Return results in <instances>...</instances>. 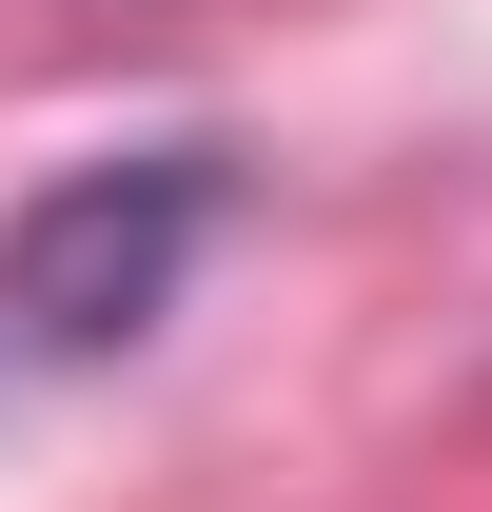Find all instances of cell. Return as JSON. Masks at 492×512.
Masks as SVG:
<instances>
[{"instance_id": "6da1fadb", "label": "cell", "mask_w": 492, "mask_h": 512, "mask_svg": "<svg viewBox=\"0 0 492 512\" xmlns=\"http://www.w3.org/2000/svg\"><path fill=\"white\" fill-rule=\"evenodd\" d=\"M237 158L217 138H138V158H79L0 217V375H79V355H138L178 316L197 237H217Z\"/></svg>"}]
</instances>
